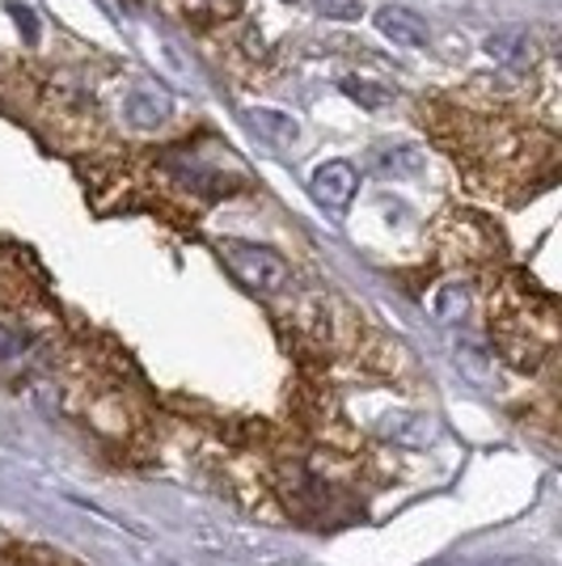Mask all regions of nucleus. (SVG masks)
<instances>
[{
    "mask_svg": "<svg viewBox=\"0 0 562 566\" xmlns=\"http://www.w3.org/2000/svg\"><path fill=\"white\" fill-rule=\"evenodd\" d=\"M220 259L229 262V271H233L250 292H262V296H275V292H283V287L292 283L288 262H283L275 250L254 245V241H233V237L220 241Z\"/></svg>",
    "mask_w": 562,
    "mask_h": 566,
    "instance_id": "f257e3e1",
    "label": "nucleus"
},
{
    "mask_svg": "<svg viewBox=\"0 0 562 566\" xmlns=\"http://www.w3.org/2000/svg\"><path fill=\"white\" fill-rule=\"evenodd\" d=\"M436 237H440V250H445L452 262H487L495 254V245H499V237H495L491 224L473 212L445 216Z\"/></svg>",
    "mask_w": 562,
    "mask_h": 566,
    "instance_id": "f03ea898",
    "label": "nucleus"
},
{
    "mask_svg": "<svg viewBox=\"0 0 562 566\" xmlns=\"http://www.w3.org/2000/svg\"><path fill=\"white\" fill-rule=\"evenodd\" d=\"M118 115H123L127 127H136V132H157V127H165L169 115H174V102H169V94L157 90V85L132 81L127 94L118 97Z\"/></svg>",
    "mask_w": 562,
    "mask_h": 566,
    "instance_id": "7ed1b4c3",
    "label": "nucleus"
},
{
    "mask_svg": "<svg viewBox=\"0 0 562 566\" xmlns=\"http://www.w3.org/2000/svg\"><path fill=\"white\" fill-rule=\"evenodd\" d=\"M355 182H360V174L355 166L347 161H326V166L313 169V178H309V190H313V199L326 208V212H347V203L355 199Z\"/></svg>",
    "mask_w": 562,
    "mask_h": 566,
    "instance_id": "20e7f679",
    "label": "nucleus"
},
{
    "mask_svg": "<svg viewBox=\"0 0 562 566\" xmlns=\"http://www.w3.org/2000/svg\"><path fill=\"white\" fill-rule=\"evenodd\" d=\"M376 30L394 43V48H410L419 51L431 43V30L423 22L419 13H410V9H402V4H385V9H376Z\"/></svg>",
    "mask_w": 562,
    "mask_h": 566,
    "instance_id": "39448f33",
    "label": "nucleus"
},
{
    "mask_svg": "<svg viewBox=\"0 0 562 566\" xmlns=\"http://www.w3.org/2000/svg\"><path fill=\"white\" fill-rule=\"evenodd\" d=\"M246 132L258 136L262 144H271V148H292L296 136H301L296 118L283 115V111H271V106H250L246 111Z\"/></svg>",
    "mask_w": 562,
    "mask_h": 566,
    "instance_id": "423d86ee",
    "label": "nucleus"
},
{
    "mask_svg": "<svg viewBox=\"0 0 562 566\" xmlns=\"http://www.w3.org/2000/svg\"><path fill=\"white\" fill-rule=\"evenodd\" d=\"M376 166L385 178H394V182H419L423 174H427V157H423V148L415 144H398V148H381L376 153Z\"/></svg>",
    "mask_w": 562,
    "mask_h": 566,
    "instance_id": "0eeeda50",
    "label": "nucleus"
},
{
    "mask_svg": "<svg viewBox=\"0 0 562 566\" xmlns=\"http://www.w3.org/2000/svg\"><path fill=\"white\" fill-rule=\"evenodd\" d=\"M487 55L499 60L503 69H529L533 64V39H529V30H495L487 39Z\"/></svg>",
    "mask_w": 562,
    "mask_h": 566,
    "instance_id": "6e6552de",
    "label": "nucleus"
},
{
    "mask_svg": "<svg viewBox=\"0 0 562 566\" xmlns=\"http://www.w3.org/2000/svg\"><path fill=\"white\" fill-rule=\"evenodd\" d=\"M431 313H436V322H466L469 317V287L461 280H448L436 287V296H431Z\"/></svg>",
    "mask_w": 562,
    "mask_h": 566,
    "instance_id": "1a4fd4ad",
    "label": "nucleus"
},
{
    "mask_svg": "<svg viewBox=\"0 0 562 566\" xmlns=\"http://www.w3.org/2000/svg\"><path fill=\"white\" fill-rule=\"evenodd\" d=\"M313 9L334 18V22H355L360 18V0H313Z\"/></svg>",
    "mask_w": 562,
    "mask_h": 566,
    "instance_id": "9d476101",
    "label": "nucleus"
},
{
    "mask_svg": "<svg viewBox=\"0 0 562 566\" xmlns=\"http://www.w3.org/2000/svg\"><path fill=\"white\" fill-rule=\"evenodd\" d=\"M343 90H347L355 102H364V106H381V102H389V94H385V90H373L368 81H355V76H347V81H343Z\"/></svg>",
    "mask_w": 562,
    "mask_h": 566,
    "instance_id": "9b49d317",
    "label": "nucleus"
},
{
    "mask_svg": "<svg viewBox=\"0 0 562 566\" xmlns=\"http://www.w3.org/2000/svg\"><path fill=\"white\" fill-rule=\"evenodd\" d=\"M18 352H22V334L0 322V359H13Z\"/></svg>",
    "mask_w": 562,
    "mask_h": 566,
    "instance_id": "f8f14e48",
    "label": "nucleus"
},
{
    "mask_svg": "<svg viewBox=\"0 0 562 566\" xmlns=\"http://www.w3.org/2000/svg\"><path fill=\"white\" fill-rule=\"evenodd\" d=\"M13 13H18V25L25 30V39L34 43V39H39V25H34V18H30V9H13Z\"/></svg>",
    "mask_w": 562,
    "mask_h": 566,
    "instance_id": "ddd939ff",
    "label": "nucleus"
}]
</instances>
